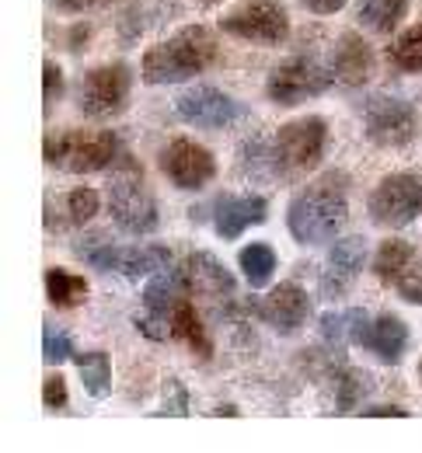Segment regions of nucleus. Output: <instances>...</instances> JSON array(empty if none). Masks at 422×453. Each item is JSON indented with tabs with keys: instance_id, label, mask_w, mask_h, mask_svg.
I'll use <instances>...</instances> for the list:
<instances>
[{
	"instance_id": "nucleus-1",
	"label": "nucleus",
	"mask_w": 422,
	"mask_h": 453,
	"mask_svg": "<svg viewBox=\"0 0 422 453\" xmlns=\"http://www.w3.org/2000/svg\"><path fill=\"white\" fill-rule=\"evenodd\" d=\"M349 217V174L325 171L318 181L303 185L287 210V230L297 244H328Z\"/></svg>"
},
{
	"instance_id": "nucleus-2",
	"label": "nucleus",
	"mask_w": 422,
	"mask_h": 453,
	"mask_svg": "<svg viewBox=\"0 0 422 453\" xmlns=\"http://www.w3.org/2000/svg\"><path fill=\"white\" fill-rule=\"evenodd\" d=\"M217 63V39L203 25H188L175 32L172 39L157 42L140 59L143 81L147 84H181L188 77L206 73Z\"/></svg>"
},
{
	"instance_id": "nucleus-3",
	"label": "nucleus",
	"mask_w": 422,
	"mask_h": 453,
	"mask_svg": "<svg viewBox=\"0 0 422 453\" xmlns=\"http://www.w3.org/2000/svg\"><path fill=\"white\" fill-rule=\"evenodd\" d=\"M109 213L119 230L126 234H154L161 217H157V199L154 192L147 188V178H143V168L136 165V157L122 154L116 161V171L109 178Z\"/></svg>"
},
{
	"instance_id": "nucleus-4",
	"label": "nucleus",
	"mask_w": 422,
	"mask_h": 453,
	"mask_svg": "<svg viewBox=\"0 0 422 453\" xmlns=\"http://www.w3.org/2000/svg\"><path fill=\"white\" fill-rule=\"evenodd\" d=\"M42 157L53 168L70 174H91L112 168L122 157V143L116 133H102V129H63L46 136Z\"/></svg>"
},
{
	"instance_id": "nucleus-5",
	"label": "nucleus",
	"mask_w": 422,
	"mask_h": 453,
	"mask_svg": "<svg viewBox=\"0 0 422 453\" xmlns=\"http://www.w3.org/2000/svg\"><path fill=\"white\" fill-rule=\"evenodd\" d=\"M325 150H328V122L321 115H301V119L280 126V133L272 140L276 174L287 181L303 178L307 171H314L325 161Z\"/></svg>"
},
{
	"instance_id": "nucleus-6",
	"label": "nucleus",
	"mask_w": 422,
	"mask_h": 453,
	"mask_svg": "<svg viewBox=\"0 0 422 453\" xmlns=\"http://www.w3.org/2000/svg\"><path fill=\"white\" fill-rule=\"evenodd\" d=\"M366 217L373 226H398L416 224L422 217V178L416 171H395L380 178V185L366 199Z\"/></svg>"
},
{
	"instance_id": "nucleus-7",
	"label": "nucleus",
	"mask_w": 422,
	"mask_h": 453,
	"mask_svg": "<svg viewBox=\"0 0 422 453\" xmlns=\"http://www.w3.org/2000/svg\"><path fill=\"white\" fill-rule=\"evenodd\" d=\"M220 28L255 46H280L290 35V14L276 0H248L220 18Z\"/></svg>"
},
{
	"instance_id": "nucleus-8",
	"label": "nucleus",
	"mask_w": 422,
	"mask_h": 453,
	"mask_svg": "<svg viewBox=\"0 0 422 453\" xmlns=\"http://www.w3.org/2000/svg\"><path fill=\"white\" fill-rule=\"evenodd\" d=\"M335 81L332 70H325L314 57H290L283 59L265 84V95L272 105H301L318 98L321 91H328Z\"/></svg>"
},
{
	"instance_id": "nucleus-9",
	"label": "nucleus",
	"mask_w": 422,
	"mask_h": 453,
	"mask_svg": "<svg viewBox=\"0 0 422 453\" xmlns=\"http://www.w3.org/2000/svg\"><path fill=\"white\" fill-rule=\"evenodd\" d=\"M188 293H192V286H188L185 265L181 269L168 265V269H161V273L150 276V283L143 289V311L147 314H140V321H136L147 339H165L168 335L172 314H175V307H179Z\"/></svg>"
},
{
	"instance_id": "nucleus-10",
	"label": "nucleus",
	"mask_w": 422,
	"mask_h": 453,
	"mask_svg": "<svg viewBox=\"0 0 422 453\" xmlns=\"http://www.w3.org/2000/svg\"><path fill=\"white\" fill-rule=\"evenodd\" d=\"M129 91H133V73L126 63L95 66L81 81V112L88 119H116L126 112Z\"/></svg>"
},
{
	"instance_id": "nucleus-11",
	"label": "nucleus",
	"mask_w": 422,
	"mask_h": 453,
	"mask_svg": "<svg viewBox=\"0 0 422 453\" xmlns=\"http://www.w3.org/2000/svg\"><path fill=\"white\" fill-rule=\"evenodd\" d=\"M157 165H161V174L175 188H185V192H199V188H206L217 178V157L203 143L185 140V136L165 143Z\"/></svg>"
},
{
	"instance_id": "nucleus-12",
	"label": "nucleus",
	"mask_w": 422,
	"mask_h": 453,
	"mask_svg": "<svg viewBox=\"0 0 422 453\" xmlns=\"http://www.w3.org/2000/svg\"><path fill=\"white\" fill-rule=\"evenodd\" d=\"M419 115L402 98H370L363 105V133L377 147H409Z\"/></svg>"
},
{
	"instance_id": "nucleus-13",
	"label": "nucleus",
	"mask_w": 422,
	"mask_h": 453,
	"mask_svg": "<svg viewBox=\"0 0 422 453\" xmlns=\"http://www.w3.org/2000/svg\"><path fill=\"white\" fill-rule=\"evenodd\" d=\"M185 273H188V286L196 296L210 300L217 307L220 318H234L242 307H238V286H234V276L224 269V262L210 251H196L185 258Z\"/></svg>"
},
{
	"instance_id": "nucleus-14",
	"label": "nucleus",
	"mask_w": 422,
	"mask_h": 453,
	"mask_svg": "<svg viewBox=\"0 0 422 453\" xmlns=\"http://www.w3.org/2000/svg\"><path fill=\"white\" fill-rule=\"evenodd\" d=\"M175 112L181 122L196 126V129H227L234 126L244 115L242 102H234L227 91L213 88V84H203V88H192L185 91L179 102H175Z\"/></svg>"
},
{
	"instance_id": "nucleus-15",
	"label": "nucleus",
	"mask_w": 422,
	"mask_h": 453,
	"mask_svg": "<svg viewBox=\"0 0 422 453\" xmlns=\"http://www.w3.org/2000/svg\"><path fill=\"white\" fill-rule=\"evenodd\" d=\"M255 314L276 335H294V332H301L307 314H311V296L303 293L301 283H280L272 286L262 300H255Z\"/></svg>"
},
{
	"instance_id": "nucleus-16",
	"label": "nucleus",
	"mask_w": 422,
	"mask_h": 453,
	"mask_svg": "<svg viewBox=\"0 0 422 453\" xmlns=\"http://www.w3.org/2000/svg\"><path fill=\"white\" fill-rule=\"evenodd\" d=\"M363 262H366V241H363L360 234L335 241L332 251H328V265H325V273L318 280V293L325 300L346 296L353 289V283H357V276L363 273Z\"/></svg>"
},
{
	"instance_id": "nucleus-17",
	"label": "nucleus",
	"mask_w": 422,
	"mask_h": 453,
	"mask_svg": "<svg viewBox=\"0 0 422 453\" xmlns=\"http://www.w3.org/2000/svg\"><path fill=\"white\" fill-rule=\"evenodd\" d=\"M95 217H98V192L91 185H77V188H66L60 196H50L46 210H42V224L53 234L77 230V226L91 224Z\"/></svg>"
},
{
	"instance_id": "nucleus-18",
	"label": "nucleus",
	"mask_w": 422,
	"mask_h": 453,
	"mask_svg": "<svg viewBox=\"0 0 422 453\" xmlns=\"http://www.w3.org/2000/svg\"><path fill=\"white\" fill-rule=\"evenodd\" d=\"M409 342H412L409 325H405L402 318H395V314H377V318H370L366 328H363V335H360V345L380 363V366H395V363H402Z\"/></svg>"
},
{
	"instance_id": "nucleus-19",
	"label": "nucleus",
	"mask_w": 422,
	"mask_h": 453,
	"mask_svg": "<svg viewBox=\"0 0 422 453\" xmlns=\"http://www.w3.org/2000/svg\"><path fill=\"white\" fill-rule=\"evenodd\" d=\"M265 217H269L265 196H227L213 210V226L224 241H238L244 230L265 224Z\"/></svg>"
},
{
	"instance_id": "nucleus-20",
	"label": "nucleus",
	"mask_w": 422,
	"mask_h": 453,
	"mask_svg": "<svg viewBox=\"0 0 422 453\" xmlns=\"http://www.w3.org/2000/svg\"><path fill=\"white\" fill-rule=\"evenodd\" d=\"M332 73H335V84L357 91L370 81L373 73V50L366 46V39L357 32H346L339 42H335V57H332Z\"/></svg>"
},
{
	"instance_id": "nucleus-21",
	"label": "nucleus",
	"mask_w": 422,
	"mask_h": 453,
	"mask_svg": "<svg viewBox=\"0 0 422 453\" xmlns=\"http://www.w3.org/2000/svg\"><path fill=\"white\" fill-rule=\"evenodd\" d=\"M172 335L181 339L199 359H210L213 356V342H210V332H206V325H203V318H199V311H196V303L185 296L179 307H175V314H172Z\"/></svg>"
},
{
	"instance_id": "nucleus-22",
	"label": "nucleus",
	"mask_w": 422,
	"mask_h": 453,
	"mask_svg": "<svg viewBox=\"0 0 422 453\" xmlns=\"http://www.w3.org/2000/svg\"><path fill=\"white\" fill-rule=\"evenodd\" d=\"M416 258V244L412 241H402V237H391L377 248V258H373V276L384 286H395L402 280V273L409 269V262Z\"/></svg>"
},
{
	"instance_id": "nucleus-23",
	"label": "nucleus",
	"mask_w": 422,
	"mask_h": 453,
	"mask_svg": "<svg viewBox=\"0 0 422 453\" xmlns=\"http://www.w3.org/2000/svg\"><path fill=\"white\" fill-rule=\"evenodd\" d=\"M46 296L60 311L81 307L88 300V280L77 273H66V269H46Z\"/></svg>"
},
{
	"instance_id": "nucleus-24",
	"label": "nucleus",
	"mask_w": 422,
	"mask_h": 453,
	"mask_svg": "<svg viewBox=\"0 0 422 453\" xmlns=\"http://www.w3.org/2000/svg\"><path fill=\"white\" fill-rule=\"evenodd\" d=\"M172 265V251L168 248H122L119 258V276L126 280H140V276H154L161 269Z\"/></svg>"
},
{
	"instance_id": "nucleus-25",
	"label": "nucleus",
	"mask_w": 422,
	"mask_h": 453,
	"mask_svg": "<svg viewBox=\"0 0 422 453\" xmlns=\"http://www.w3.org/2000/svg\"><path fill=\"white\" fill-rule=\"evenodd\" d=\"M405 11H409V0H360L357 18H360L363 28L384 35V32H395L398 28V21L405 18Z\"/></svg>"
},
{
	"instance_id": "nucleus-26",
	"label": "nucleus",
	"mask_w": 422,
	"mask_h": 453,
	"mask_svg": "<svg viewBox=\"0 0 422 453\" xmlns=\"http://www.w3.org/2000/svg\"><path fill=\"white\" fill-rule=\"evenodd\" d=\"M366 311L360 307H349V311H332V314H325L321 318V335L332 342V345H346V342H353V345H360V335L363 328H366Z\"/></svg>"
},
{
	"instance_id": "nucleus-27",
	"label": "nucleus",
	"mask_w": 422,
	"mask_h": 453,
	"mask_svg": "<svg viewBox=\"0 0 422 453\" xmlns=\"http://www.w3.org/2000/svg\"><path fill=\"white\" fill-rule=\"evenodd\" d=\"M242 273L251 289H262L276 276V251L265 241H251L242 248Z\"/></svg>"
},
{
	"instance_id": "nucleus-28",
	"label": "nucleus",
	"mask_w": 422,
	"mask_h": 453,
	"mask_svg": "<svg viewBox=\"0 0 422 453\" xmlns=\"http://www.w3.org/2000/svg\"><path fill=\"white\" fill-rule=\"evenodd\" d=\"M77 373H81V384L91 397H109L112 391V363H109V352H84L77 356Z\"/></svg>"
},
{
	"instance_id": "nucleus-29",
	"label": "nucleus",
	"mask_w": 422,
	"mask_h": 453,
	"mask_svg": "<svg viewBox=\"0 0 422 453\" xmlns=\"http://www.w3.org/2000/svg\"><path fill=\"white\" fill-rule=\"evenodd\" d=\"M387 63L398 73H422V21L412 25L405 35H398L387 50Z\"/></svg>"
},
{
	"instance_id": "nucleus-30",
	"label": "nucleus",
	"mask_w": 422,
	"mask_h": 453,
	"mask_svg": "<svg viewBox=\"0 0 422 453\" xmlns=\"http://www.w3.org/2000/svg\"><path fill=\"white\" fill-rule=\"evenodd\" d=\"M370 391V377L357 370V366H342L335 373V408L339 411H349L360 404V397Z\"/></svg>"
},
{
	"instance_id": "nucleus-31",
	"label": "nucleus",
	"mask_w": 422,
	"mask_h": 453,
	"mask_svg": "<svg viewBox=\"0 0 422 453\" xmlns=\"http://www.w3.org/2000/svg\"><path fill=\"white\" fill-rule=\"evenodd\" d=\"M42 356L50 363H63L73 356V339L63 332L60 325H42Z\"/></svg>"
},
{
	"instance_id": "nucleus-32",
	"label": "nucleus",
	"mask_w": 422,
	"mask_h": 453,
	"mask_svg": "<svg viewBox=\"0 0 422 453\" xmlns=\"http://www.w3.org/2000/svg\"><path fill=\"white\" fill-rule=\"evenodd\" d=\"M395 289L402 293V300L419 303V307H422V255H419V251H416V258L409 262V269L402 273V280L395 283Z\"/></svg>"
},
{
	"instance_id": "nucleus-33",
	"label": "nucleus",
	"mask_w": 422,
	"mask_h": 453,
	"mask_svg": "<svg viewBox=\"0 0 422 453\" xmlns=\"http://www.w3.org/2000/svg\"><path fill=\"white\" fill-rule=\"evenodd\" d=\"M60 95H63V70L50 59V63L42 66V105L53 109Z\"/></svg>"
},
{
	"instance_id": "nucleus-34",
	"label": "nucleus",
	"mask_w": 422,
	"mask_h": 453,
	"mask_svg": "<svg viewBox=\"0 0 422 453\" xmlns=\"http://www.w3.org/2000/svg\"><path fill=\"white\" fill-rule=\"evenodd\" d=\"M42 404L53 408V411L66 408V380H63L60 373H53V377L42 384Z\"/></svg>"
},
{
	"instance_id": "nucleus-35",
	"label": "nucleus",
	"mask_w": 422,
	"mask_h": 453,
	"mask_svg": "<svg viewBox=\"0 0 422 453\" xmlns=\"http://www.w3.org/2000/svg\"><path fill=\"white\" fill-rule=\"evenodd\" d=\"M168 388H172V397H168V404H165L161 415H188V395H185V388H181L179 380H168Z\"/></svg>"
},
{
	"instance_id": "nucleus-36",
	"label": "nucleus",
	"mask_w": 422,
	"mask_h": 453,
	"mask_svg": "<svg viewBox=\"0 0 422 453\" xmlns=\"http://www.w3.org/2000/svg\"><path fill=\"white\" fill-rule=\"evenodd\" d=\"M360 415H366V418H405L409 411H405L402 404H370Z\"/></svg>"
},
{
	"instance_id": "nucleus-37",
	"label": "nucleus",
	"mask_w": 422,
	"mask_h": 453,
	"mask_svg": "<svg viewBox=\"0 0 422 453\" xmlns=\"http://www.w3.org/2000/svg\"><path fill=\"white\" fill-rule=\"evenodd\" d=\"M105 4H112V0H57L63 14H77V11H91V7H105Z\"/></svg>"
},
{
	"instance_id": "nucleus-38",
	"label": "nucleus",
	"mask_w": 422,
	"mask_h": 453,
	"mask_svg": "<svg viewBox=\"0 0 422 453\" xmlns=\"http://www.w3.org/2000/svg\"><path fill=\"white\" fill-rule=\"evenodd\" d=\"M311 14H335L346 7V0H301Z\"/></svg>"
},
{
	"instance_id": "nucleus-39",
	"label": "nucleus",
	"mask_w": 422,
	"mask_h": 453,
	"mask_svg": "<svg viewBox=\"0 0 422 453\" xmlns=\"http://www.w3.org/2000/svg\"><path fill=\"white\" fill-rule=\"evenodd\" d=\"M217 415H224V418H231V415H238V408H234V404H220V408H217Z\"/></svg>"
},
{
	"instance_id": "nucleus-40",
	"label": "nucleus",
	"mask_w": 422,
	"mask_h": 453,
	"mask_svg": "<svg viewBox=\"0 0 422 453\" xmlns=\"http://www.w3.org/2000/svg\"><path fill=\"white\" fill-rule=\"evenodd\" d=\"M419 380H422V359H419Z\"/></svg>"
},
{
	"instance_id": "nucleus-41",
	"label": "nucleus",
	"mask_w": 422,
	"mask_h": 453,
	"mask_svg": "<svg viewBox=\"0 0 422 453\" xmlns=\"http://www.w3.org/2000/svg\"><path fill=\"white\" fill-rule=\"evenodd\" d=\"M203 4H213V0H203Z\"/></svg>"
}]
</instances>
